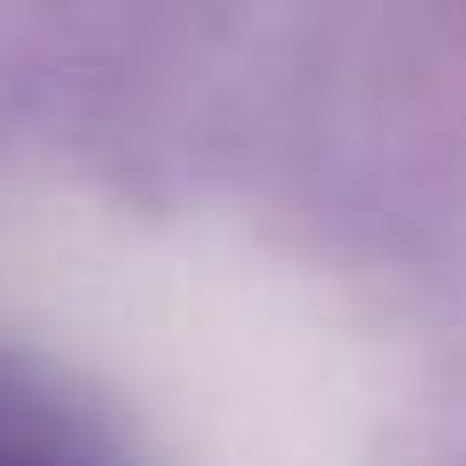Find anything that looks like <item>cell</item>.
Returning <instances> with one entry per match:
<instances>
[{"mask_svg":"<svg viewBox=\"0 0 466 466\" xmlns=\"http://www.w3.org/2000/svg\"><path fill=\"white\" fill-rule=\"evenodd\" d=\"M0 466H106V451L41 393L0 377Z\"/></svg>","mask_w":466,"mask_h":466,"instance_id":"cell-1","label":"cell"}]
</instances>
